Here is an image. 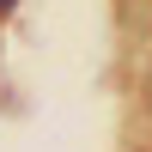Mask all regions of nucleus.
Here are the masks:
<instances>
[{"mask_svg":"<svg viewBox=\"0 0 152 152\" xmlns=\"http://www.w3.org/2000/svg\"><path fill=\"white\" fill-rule=\"evenodd\" d=\"M6 6H12V0H0V12H6Z\"/></svg>","mask_w":152,"mask_h":152,"instance_id":"obj_1","label":"nucleus"}]
</instances>
